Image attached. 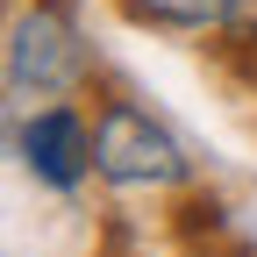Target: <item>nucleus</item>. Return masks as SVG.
Wrapping results in <instances>:
<instances>
[{"label":"nucleus","mask_w":257,"mask_h":257,"mask_svg":"<svg viewBox=\"0 0 257 257\" xmlns=\"http://www.w3.org/2000/svg\"><path fill=\"white\" fill-rule=\"evenodd\" d=\"M128 15L157 29H229L236 0H128Z\"/></svg>","instance_id":"20e7f679"},{"label":"nucleus","mask_w":257,"mask_h":257,"mask_svg":"<svg viewBox=\"0 0 257 257\" xmlns=\"http://www.w3.org/2000/svg\"><path fill=\"white\" fill-rule=\"evenodd\" d=\"M229 43H236V50H257V0H236V15H229Z\"/></svg>","instance_id":"39448f33"},{"label":"nucleus","mask_w":257,"mask_h":257,"mask_svg":"<svg viewBox=\"0 0 257 257\" xmlns=\"http://www.w3.org/2000/svg\"><path fill=\"white\" fill-rule=\"evenodd\" d=\"M93 72V50L79 36V22L43 0V8H22L8 29V93L15 100H57Z\"/></svg>","instance_id":"f257e3e1"},{"label":"nucleus","mask_w":257,"mask_h":257,"mask_svg":"<svg viewBox=\"0 0 257 257\" xmlns=\"http://www.w3.org/2000/svg\"><path fill=\"white\" fill-rule=\"evenodd\" d=\"M93 172L107 186L143 193V186H179L193 165H186V150L165 121H150L136 100H107L100 121H93Z\"/></svg>","instance_id":"f03ea898"},{"label":"nucleus","mask_w":257,"mask_h":257,"mask_svg":"<svg viewBox=\"0 0 257 257\" xmlns=\"http://www.w3.org/2000/svg\"><path fill=\"white\" fill-rule=\"evenodd\" d=\"M15 150H22V165L36 172L43 186H57V193H72L93 172V128L72 107H36V114L15 128Z\"/></svg>","instance_id":"7ed1b4c3"}]
</instances>
